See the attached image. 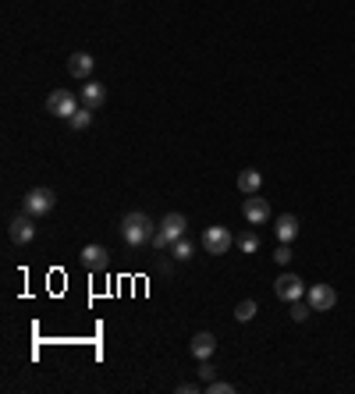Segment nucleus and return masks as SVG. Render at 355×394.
Masks as SVG:
<instances>
[{"label":"nucleus","instance_id":"nucleus-1","mask_svg":"<svg viewBox=\"0 0 355 394\" xmlns=\"http://www.w3.org/2000/svg\"><path fill=\"white\" fill-rule=\"evenodd\" d=\"M153 235H157V224L142 213V210H135V213H125L121 217V238L128 242V245H153Z\"/></svg>","mask_w":355,"mask_h":394},{"label":"nucleus","instance_id":"nucleus-2","mask_svg":"<svg viewBox=\"0 0 355 394\" xmlns=\"http://www.w3.org/2000/svg\"><path fill=\"white\" fill-rule=\"evenodd\" d=\"M185 227H188V220H185L181 213H167V217L157 224L153 245H157V249H171L178 238H185Z\"/></svg>","mask_w":355,"mask_h":394},{"label":"nucleus","instance_id":"nucleus-3","mask_svg":"<svg viewBox=\"0 0 355 394\" xmlns=\"http://www.w3.org/2000/svg\"><path fill=\"white\" fill-rule=\"evenodd\" d=\"M47 114L72 121V118L79 114V100H75V93H72V89H54V93L47 96Z\"/></svg>","mask_w":355,"mask_h":394},{"label":"nucleus","instance_id":"nucleus-4","mask_svg":"<svg viewBox=\"0 0 355 394\" xmlns=\"http://www.w3.org/2000/svg\"><path fill=\"white\" fill-rule=\"evenodd\" d=\"M231 245H235V235H231V227H224V224H213V227H206V231H203V249H206L210 256H224Z\"/></svg>","mask_w":355,"mask_h":394},{"label":"nucleus","instance_id":"nucleus-5","mask_svg":"<svg viewBox=\"0 0 355 394\" xmlns=\"http://www.w3.org/2000/svg\"><path fill=\"white\" fill-rule=\"evenodd\" d=\"M54 203H57L54 188H29V192H26V199H22V210H26V213H33V217H43V213H50V210H54Z\"/></svg>","mask_w":355,"mask_h":394},{"label":"nucleus","instance_id":"nucleus-6","mask_svg":"<svg viewBox=\"0 0 355 394\" xmlns=\"http://www.w3.org/2000/svg\"><path fill=\"white\" fill-rule=\"evenodd\" d=\"M274 295H277L281 302H295V298L305 295V284H302V277H295V274H281L277 284H274Z\"/></svg>","mask_w":355,"mask_h":394},{"label":"nucleus","instance_id":"nucleus-7","mask_svg":"<svg viewBox=\"0 0 355 394\" xmlns=\"http://www.w3.org/2000/svg\"><path fill=\"white\" fill-rule=\"evenodd\" d=\"M305 302L312 305V313H327V309H334L337 291H334L330 284H312V288L305 291Z\"/></svg>","mask_w":355,"mask_h":394},{"label":"nucleus","instance_id":"nucleus-8","mask_svg":"<svg viewBox=\"0 0 355 394\" xmlns=\"http://www.w3.org/2000/svg\"><path fill=\"white\" fill-rule=\"evenodd\" d=\"M242 217H245L249 224H266V220H270V203L259 199V196H245V203H242Z\"/></svg>","mask_w":355,"mask_h":394},{"label":"nucleus","instance_id":"nucleus-9","mask_svg":"<svg viewBox=\"0 0 355 394\" xmlns=\"http://www.w3.org/2000/svg\"><path fill=\"white\" fill-rule=\"evenodd\" d=\"M8 235H11V242H15V245H29V242L36 238V220H33V213L15 217V220H11V227H8Z\"/></svg>","mask_w":355,"mask_h":394},{"label":"nucleus","instance_id":"nucleus-10","mask_svg":"<svg viewBox=\"0 0 355 394\" xmlns=\"http://www.w3.org/2000/svg\"><path fill=\"white\" fill-rule=\"evenodd\" d=\"M82 263H86V270H93V274H100V270H107V263H111V252H107L103 245H96V242H89V245L82 249Z\"/></svg>","mask_w":355,"mask_h":394},{"label":"nucleus","instance_id":"nucleus-11","mask_svg":"<svg viewBox=\"0 0 355 394\" xmlns=\"http://www.w3.org/2000/svg\"><path fill=\"white\" fill-rule=\"evenodd\" d=\"M188 351H192V359H210L213 351H217V337L210 334V330H199L196 337H192V344H188Z\"/></svg>","mask_w":355,"mask_h":394},{"label":"nucleus","instance_id":"nucleus-12","mask_svg":"<svg viewBox=\"0 0 355 394\" xmlns=\"http://www.w3.org/2000/svg\"><path fill=\"white\" fill-rule=\"evenodd\" d=\"M103 103H107V86H103V82H86V86H82V107L96 111V107H103Z\"/></svg>","mask_w":355,"mask_h":394},{"label":"nucleus","instance_id":"nucleus-13","mask_svg":"<svg viewBox=\"0 0 355 394\" xmlns=\"http://www.w3.org/2000/svg\"><path fill=\"white\" fill-rule=\"evenodd\" d=\"M274 231H277V242H295L298 238V217L295 213H281Z\"/></svg>","mask_w":355,"mask_h":394},{"label":"nucleus","instance_id":"nucleus-14","mask_svg":"<svg viewBox=\"0 0 355 394\" xmlns=\"http://www.w3.org/2000/svg\"><path fill=\"white\" fill-rule=\"evenodd\" d=\"M68 72H72L75 79H89V75H93V57H89L86 50L72 54V57H68Z\"/></svg>","mask_w":355,"mask_h":394},{"label":"nucleus","instance_id":"nucleus-15","mask_svg":"<svg viewBox=\"0 0 355 394\" xmlns=\"http://www.w3.org/2000/svg\"><path fill=\"white\" fill-rule=\"evenodd\" d=\"M259 185H263L259 171H252V167H249V171H242V174H238V188H242L245 196H256V192H259Z\"/></svg>","mask_w":355,"mask_h":394},{"label":"nucleus","instance_id":"nucleus-16","mask_svg":"<svg viewBox=\"0 0 355 394\" xmlns=\"http://www.w3.org/2000/svg\"><path fill=\"white\" fill-rule=\"evenodd\" d=\"M235 245H238V249H242V252H245V256H252V252H256V249H259V238H256V235H252V231H242V235H238V238H235Z\"/></svg>","mask_w":355,"mask_h":394},{"label":"nucleus","instance_id":"nucleus-17","mask_svg":"<svg viewBox=\"0 0 355 394\" xmlns=\"http://www.w3.org/2000/svg\"><path fill=\"white\" fill-rule=\"evenodd\" d=\"M252 316H256V302H252V298H245V302L235 305V320H238V323H249Z\"/></svg>","mask_w":355,"mask_h":394},{"label":"nucleus","instance_id":"nucleus-18","mask_svg":"<svg viewBox=\"0 0 355 394\" xmlns=\"http://www.w3.org/2000/svg\"><path fill=\"white\" fill-rule=\"evenodd\" d=\"M89 121H93V111H89V107H82V111H79V114H75L68 125H72L75 132H86V128H89Z\"/></svg>","mask_w":355,"mask_h":394},{"label":"nucleus","instance_id":"nucleus-19","mask_svg":"<svg viewBox=\"0 0 355 394\" xmlns=\"http://www.w3.org/2000/svg\"><path fill=\"white\" fill-rule=\"evenodd\" d=\"M171 256H174V259H192V242H188V238H178V242L171 245Z\"/></svg>","mask_w":355,"mask_h":394},{"label":"nucleus","instance_id":"nucleus-20","mask_svg":"<svg viewBox=\"0 0 355 394\" xmlns=\"http://www.w3.org/2000/svg\"><path fill=\"white\" fill-rule=\"evenodd\" d=\"M309 313H312V305H309V302H305V305H302V302H298V298H295V302H291V320H295V323H302V320H305V316H309Z\"/></svg>","mask_w":355,"mask_h":394},{"label":"nucleus","instance_id":"nucleus-21","mask_svg":"<svg viewBox=\"0 0 355 394\" xmlns=\"http://www.w3.org/2000/svg\"><path fill=\"white\" fill-rule=\"evenodd\" d=\"M206 390H210V394H235V383H227V380H210Z\"/></svg>","mask_w":355,"mask_h":394},{"label":"nucleus","instance_id":"nucleus-22","mask_svg":"<svg viewBox=\"0 0 355 394\" xmlns=\"http://www.w3.org/2000/svg\"><path fill=\"white\" fill-rule=\"evenodd\" d=\"M274 259H277V263H281V266H288V263H291V259H295V252H291V249H288V242H281V245H277V252H274Z\"/></svg>","mask_w":355,"mask_h":394},{"label":"nucleus","instance_id":"nucleus-23","mask_svg":"<svg viewBox=\"0 0 355 394\" xmlns=\"http://www.w3.org/2000/svg\"><path fill=\"white\" fill-rule=\"evenodd\" d=\"M199 380H203V383H210V380H217V369L210 366V359H203V362H199Z\"/></svg>","mask_w":355,"mask_h":394},{"label":"nucleus","instance_id":"nucleus-24","mask_svg":"<svg viewBox=\"0 0 355 394\" xmlns=\"http://www.w3.org/2000/svg\"><path fill=\"white\" fill-rule=\"evenodd\" d=\"M188 390H192V394H196V390H199V387H196V383H178V394H188Z\"/></svg>","mask_w":355,"mask_h":394}]
</instances>
